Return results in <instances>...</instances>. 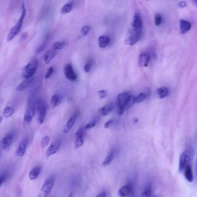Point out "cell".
Wrapping results in <instances>:
<instances>
[{"instance_id": "6da1fadb", "label": "cell", "mask_w": 197, "mask_h": 197, "mask_svg": "<svg viewBox=\"0 0 197 197\" xmlns=\"http://www.w3.org/2000/svg\"><path fill=\"white\" fill-rule=\"evenodd\" d=\"M195 154L194 151L192 149H187L182 154L179 166V171L180 172H183L185 167L190 165L193 160Z\"/></svg>"}, {"instance_id": "7a4b0ae2", "label": "cell", "mask_w": 197, "mask_h": 197, "mask_svg": "<svg viewBox=\"0 0 197 197\" xmlns=\"http://www.w3.org/2000/svg\"><path fill=\"white\" fill-rule=\"evenodd\" d=\"M38 64V61L37 59L30 60L23 69L22 77L25 79L32 77L37 71Z\"/></svg>"}, {"instance_id": "3957f363", "label": "cell", "mask_w": 197, "mask_h": 197, "mask_svg": "<svg viewBox=\"0 0 197 197\" xmlns=\"http://www.w3.org/2000/svg\"><path fill=\"white\" fill-rule=\"evenodd\" d=\"M35 105L37 113V120L39 123L42 124L45 121L46 115V104L42 99L38 98L36 101Z\"/></svg>"}, {"instance_id": "277c9868", "label": "cell", "mask_w": 197, "mask_h": 197, "mask_svg": "<svg viewBox=\"0 0 197 197\" xmlns=\"http://www.w3.org/2000/svg\"><path fill=\"white\" fill-rule=\"evenodd\" d=\"M129 96L128 92H124L119 94L117 97L119 115H122L124 112L125 109L126 108L127 101Z\"/></svg>"}, {"instance_id": "5b68a950", "label": "cell", "mask_w": 197, "mask_h": 197, "mask_svg": "<svg viewBox=\"0 0 197 197\" xmlns=\"http://www.w3.org/2000/svg\"><path fill=\"white\" fill-rule=\"evenodd\" d=\"M54 183V177H49L45 180L41 189V193L43 196L46 197L51 192Z\"/></svg>"}, {"instance_id": "8992f818", "label": "cell", "mask_w": 197, "mask_h": 197, "mask_svg": "<svg viewBox=\"0 0 197 197\" xmlns=\"http://www.w3.org/2000/svg\"><path fill=\"white\" fill-rule=\"evenodd\" d=\"M36 105L32 101L29 102L24 114V120L26 123H30L35 116L36 112Z\"/></svg>"}, {"instance_id": "52a82bcc", "label": "cell", "mask_w": 197, "mask_h": 197, "mask_svg": "<svg viewBox=\"0 0 197 197\" xmlns=\"http://www.w3.org/2000/svg\"><path fill=\"white\" fill-rule=\"evenodd\" d=\"M65 76L70 81H75L77 79V76L75 72L73 67L71 63H68L64 68Z\"/></svg>"}, {"instance_id": "ba28073f", "label": "cell", "mask_w": 197, "mask_h": 197, "mask_svg": "<svg viewBox=\"0 0 197 197\" xmlns=\"http://www.w3.org/2000/svg\"><path fill=\"white\" fill-rule=\"evenodd\" d=\"M28 139L24 137L20 142L16 152V155L19 157H22L25 154L28 144Z\"/></svg>"}, {"instance_id": "9c48e42d", "label": "cell", "mask_w": 197, "mask_h": 197, "mask_svg": "<svg viewBox=\"0 0 197 197\" xmlns=\"http://www.w3.org/2000/svg\"><path fill=\"white\" fill-rule=\"evenodd\" d=\"M61 140L57 139L54 141L50 145L46 151V156L47 157L53 155L58 152V150L61 147Z\"/></svg>"}, {"instance_id": "30bf717a", "label": "cell", "mask_w": 197, "mask_h": 197, "mask_svg": "<svg viewBox=\"0 0 197 197\" xmlns=\"http://www.w3.org/2000/svg\"><path fill=\"white\" fill-rule=\"evenodd\" d=\"M83 132L84 130L82 127H80L76 131L74 143V148L75 149H78L81 147L83 144Z\"/></svg>"}, {"instance_id": "8fae6325", "label": "cell", "mask_w": 197, "mask_h": 197, "mask_svg": "<svg viewBox=\"0 0 197 197\" xmlns=\"http://www.w3.org/2000/svg\"><path fill=\"white\" fill-rule=\"evenodd\" d=\"M133 31L134 32L132 33L130 36L125 40V43L127 45H134L139 41L140 39L141 31L134 30H133Z\"/></svg>"}, {"instance_id": "7c38bea8", "label": "cell", "mask_w": 197, "mask_h": 197, "mask_svg": "<svg viewBox=\"0 0 197 197\" xmlns=\"http://www.w3.org/2000/svg\"><path fill=\"white\" fill-rule=\"evenodd\" d=\"M14 134L13 132L10 133L3 138L1 142V145L3 149L9 147L12 143Z\"/></svg>"}, {"instance_id": "4fadbf2b", "label": "cell", "mask_w": 197, "mask_h": 197, "mask_svg": "<svg viewBox=\"0 0 197 197\" xmlns=\"http://www.w3.org/2000/svg\"><path fill=\"white\" fill-rule=\"evenodd\" d=\"M77 116L78 113H76L70 117L69 120L66 122V124L65 125L64 129H63V133H68L71 131L75 123Z\"/></svg>"}, {"instance_id": "5bb4252c", "label": "cell", "mask_w": 197, "mask_h": 197, "mask_svg": "<svg viewBox=\"0 0 197 197\" xmlns=\"http://www.w3.org/2000/svg\"><path fill=\"white\" fill-rule=\"evenodd\" d=\"M132 26L134 30L141 31L143 29V21L140 15L137 13L135 14Z\"/></svg>"}, {"instance_id": "9a60e30c", "label": "cell", "mask_w": 197, "mask_h": 197, "mask_svg": "<svg viewBox=\"0 0 197 197\" xmlns=\"http://www.w3.org/2000/svg\"><path fill=\"white\" fill-rule=\"evenodd\" d=\"M33 81V78L32 77L26 79L25 80L19 84L16 88L17 91H22L26 90L32 84Z\"/></svg>"}, {"instance_id": "2e32d148", "label": "cell", "mask_w": 197, "mask_h": 197, "mask_svg": "<svg viewBox=\"0 0 197 197\" xmlns=\"http://www.w3.org/2000/svg\"><path fill=\"white\" fill-rule=\"evenodd\" d=\"M150 60L149 54L145 53H143L139 55L138 58V63L140 67H147Z\"/></svg>"}, {"instance_id": "e0dca14e", "label": "cell", "mask_w": 197, "mask_h": 197, "mask_svg": "<svg viewBox=\"0 0 197 197\" xmlns=\"http://www.w3.org/2000/svg\"><path fill=\"white\" fill-rule=\"evenodd\" d=\"M22 7L23 11L20 19H19V21H18L17 23L16 24V25L13 27L14 29H15L18 34L20 32L21 28H22L23 22L24 17H25L26 13V11L25 6H24V4H23Z\"/></svg>"}, {"instance_id": "ac0fdd59", "label": "cell", "mask_w": 197, "mask_h": 197, "mask_svg": "<svg viewBox=\"0 0 197 197\" xmlns=\"http://www.w3.org/2000/svg\"><path fill=\"white\" fill-rule=\"evenodd\" d=\"M42 168L40 166L37 165L35 166L30 171L29 174V178L30 180H35L40 175L41 172Z\"/></svg>"}, {"instance_id": "d6986e66", "label": "cell", "mask_w": 197, "mask_h": 197, "mask_svg": "<svg viewBox=\"0 0 197 197\" xmlns=\"http://www.w3.org/2000/svg\"><path fill=\"white\" fill-rule=\"evenodd\" d=\"M113 107L114 105L113 103L107 104L99 110V113L103 116H106L110 113L113 110Z\"/></svg>"}, {"instance_id": "ffe728a7", "label": "cell", "mask_w": 197, "mask_h": 197, "mask_svg": "<svg viewBox=\"0 0 197 197\" xmlns=\"http://www.w3.org/2000/svg\"><path fill=\"white\" fill-rule=\"evenodd\" d=\"M191 28V24L188 21L181 19L180 21V29L181 34L186 33Z\"/></svg>"}, {"instance_id": "44dd1931", "label": "cell", "mask_w": 197, "mask_h": 197, "mask_svg": "<svg viewBox=\"0 0 197 197\" xmlns=\"http://www.w3.org/2000/svg\"><path fill=\"white\" fill-rule=\"evenodd\" d=\"M183 171L184 175L186 180L190 182H193L194 177L191 165L190 164L185 167Z\"/></svg>"}, {"instance_id": "7402d4cb", "label": "cell", "mask_w": 197, "mask_h": 197, "mask_svg": "<svg viewBox=\"0 0 197 197\" xmlns=\"http://www.w3.org/2000/svg\"><path fill=\"white\" fill-rule=\"evenodd\" d=\"M110 40L108 36L102 35L99 37L98 39L99 46L101 48H106L110 43Z\"/></svg>"}, {"instance_id": "603a6c76", "label": "cell", "mask_w": 197, "mask_h": 197, "mask_svg": "<svg viewBox=\"0 0 197 197\" xmlns=\"http://www.w3.org/2000/svg\"><path fill=\"white\" fill-rule=\"evenodd\" d=\"M56 50L54 49L47 51L44 56V60L45 63L47 64L50 63L52 59L56 56Z\"/></svg>"}, {"instance_id": "cb8c5ba5", "label": "cell", "mask_w": 197, "mask_h": 197, "mask_svg": "<svg viewBox=\"0 0 197 197\" xmlns=\"http://www.w3.org/2000/svg\"><path fill=\"white\" fill-rule=\"evenodd\" d=\"M131 187L129 185H124L119 190L118 194L121 197H126L129 195L131 192Z\"/></svg>"}, {"instance_id": "d4e9b609", "label": "cell", "mask_w": 197, "mask_h": 197, "mask_svg": "<svg viewBox=\"0 0 197 197\" xmlns=\"http://www.w3.org/2000/svg\"><path fill=\"white\" fill-rule=\"evenodd\" d=\"M156 92L158 95L159 98L163 99L168 96L169 91V89L166 87H162L158 89Z\"/></svg>"}, {"instance_id": "484cf974", "label": "cell", "mask_w": 197, "mask_h": 197, "mask_svg": "<svg viewBox=\"0 0 197 197\" xmlns=\"http://www.w3.org/2000/svg\"><path fill=\"white\" fill-rule=\"evenodd\" d=\"M115 156V150L111 151L110 154L106 158L104 162H102V165L104 167L108 166L113 161Z\"/></svg>"}, {"instance_id": "4316f807", "label": "cell", "mask_w": 197, "mask_h": 197, "mask_svg": "<svg viewBox=\"0 0 197 197\" xmlns=\"http://www.w3.org/2000/svg\"><path fill=\"white\" fill-rule=\"evenodd\" d=\"M61 102V98L59 96L57 95H54L52 97L50 103L52 106L53 108H55L59 105Z\"/></svg>"}, {"instance_id": "83f0119b", "label": "cell", "mask_w": 197, "mask_h": 197, "mask_svg": "<svg viewBox=\"0 0 197 197\" xmlns=\"http://www.w3.org/2000/svg\"><path fill=\"white\" fill-rule=\"evenodd\" d=\"M73 3L72 2L66 3L62 8L61 12L63 14H67L70 12L73 9Z\"/></svg>"}, {"instance_id": "f1b7e54d", "label": "cell", "mask_w": 197, "mask_h": 197, "mask_svg": "<svg viewBox=\"0 0 197 197\" xmlns=\"http://www.w3.org/2000/svg\"><path fill=\"white\" fill-rule=\"evenodd\" d=\"M14 112V109L11 107H7L5 108L4 113V115L6 118H9L13 115Z\"/></svg>"}, {"instance_id": "f546056e", "label": "cell", "mask_w": 197, "mask_h": 197, "mask_svg": "<svg viewBox=\"0 0 197 197\" xmlns=\"http://www.w3.org/2000/svg\"><path fill=\"white\" fill-rule=\"evenodd\" d=\"M135 97H136L134 96H129L127 101L126 108H130V107L134 105L135 103Z\"/></svg>"}, {"instance_id": "4dcf8cb0", "label": "cell", "mask_w": 197, "mask_h": 197, "mask_svg": "<svg viewBox=\"0 0 197 197\" xmlns=\"http://www.w3.org/2000/svg\"><path fill=\"white\" fill-rule=\"evenodd\" d=\"M147 97V95L144 93H141L135 97V103H139L143 101Z\"/></svg>"}, {"instance_id": "1f68e13d", "label": "cell", "mask_w": 197, "mask_h": 197, "mask_svg": "<svg viewBox=\"0 0 197 197\" xmlns=\"http://www.w3.org/2000/svg\"><path fill=\"white\" fill-rule=\"evenodd\" d=\"M65 42L63 41H57L55 42L53 45L54 49L60 50L62 49L65 46Z\"/></svg>"}, {"instance_id": "d6a6232c", "label": "cell", "mask_w": 197, "mask_h": 197, "mask_svg": "<svg viewBox=\"0 0 197 197\" xmlns=\"http://www.w3.org/2000/svg\"><path fill=\"white\" fill-rule=\"evenodd\" d=\"M50 141V138L48 136H45L42 138L41 141V146L42 149L48 146Z\"/></svg>"}, {"instance_id": "836d02e7", "label": "cell", "mask_w": 197, "mask_h": 197, "mask_svg": "<svg viewBox=\"0 0 197 197\" xmlns=\"http://www.w3.org/2000/svg\"><path fill=\"white\" fill-rule=\"evenodd\" d=\"M162 21V16L159 13L156 14L155 16V23L156 26L160 25Z\"/></svg>"}, {"instance_id": "e575fe53", "label": "cell", "mask_w": 197, "mask_h": 197, "mask_svg": "<svg viewBox=\"0 0 197 197\" xmlns=\"http://www.w3.org/2000/svg\"><path fill=\"white\" fill-rule=\"evenodd\" d=\"M151 193V185H149L144 190L143 194V196L144 197H148L150 196Z\"/></svg>"}, {"instance_id": "d590c367", "label": "cell", "mask_w": 197, "mask_h": 197, "mask_svg": "<svg viewBox=\"0 0 197 197\" xmlns=\"http://www.w3.org/2000/svg\"><path fill=\"white\" fill-rule=\"evenodd\" d=\"M54 68L53 67H50V68H49L46 74H45V79H48V78H49L53 74V73L54 72Z\"/></svg>"}, {"instance_id": "8d00e7d4", "label": "cell", "mask_w": 197, "mask_h": 197, "mask_svg": "<svg viewBox=\"0 0 197 197\" xmlns=\"http://www.w3.org/2000/svg\"><path fill=\"white\" fill-rule=\"evenodd\" d=\"M90 30V27L88 26H85L81 29V33L83 35H87Z\"/></svg>"}, {"instance_id": "74e56055", "label": "cell", "mask_w": 197, "mask_h": 197, "mask_svg": "<svg viewBox=\"0 0 197 197\" xmlns=\"http://www.w3.org/2000/svg\"><path fill=\"white\" fill-rule=\"evenodd\" d=\"M8 176V174L7 172H4L2 173L0 176V180H1V185L3 183L6 181Z\"/></svg>"}, {"instance_id": "f35d334b", "label": "cell", "mask_w": 197, "mask_h": 197, "mask_svg": "<svg viewBox=\"0 0 197 197\" xmlns=\"http://www.w3.org/2000/svg\"><path fill=\"white\" fill-rule=\"evenodd\" d=\"M96 124V121L94 120L85 125L84 127V129H90L94 128Z\"/></svg>"}, {"instance_id": "ab89813d", "label": "cell", "mask_w": 197, "mask_h": 197, "mask_svg": "<svg viewBox=\"0 0 197 197\" xmlns=\"http://www.w3.org/2000/svg\"><path fill=\"white\" fill-rule=\"evenodd\" d=\"M92 63L91 62H89L86 63L84 67V70L85 71L86 73H89L90 71L91 68Z\"/></svg>"}, {"instance_id": "60d3db41", "label": "cell", "mask_w": 197, "mask_h": 197, "mask_svg": "<svg viewBox=\"0 0 197 197\" xmlns=\"http://www.w3.org/2000/svg\"><path fill=\"white\" fill-rule=\"evenodd\" d=\"M98 94L101 99H103L106 96L107 92L105 90L99 91L98 92Z\"/></svg>"}, {"instance_id": "b9f144b4", "label": "cell", "mask_w": 197, "mask_h": 197, "mask_svg": "<svg viewBox=\"0 0 197 197\" xmlns=\"http://www.w3.org/2000/svg\"><path fill=\"white\" fill-rule=\"evenodd\" d=\"M45 43H43L42 44V45H40V46L39 47L38 49L37 50V53H40V52L42 51V50H44L45 49Z\"/></svg>"}, {"instance_id": "7bdbcfd3", "label": "cell", "mask_w": 197, "mask_h": 197, "mask_svg": "<svg viewBox=\"0 0 197 197\" xmlns=\"http://www.w3.org/2000/svg\"><path fill=\"white\" fill-rule=\"evenodd\" d=\"M113 120H110L109 121H107L105 125V128H108L111 126L112 124L113 123Z\"/></svg>"}, {"instance_id": "ee69618b", "label": "cell", "mask_w": 197, "mask_h": 197, "mask_svg": "<svg viewBox=\"0 0 197 197\" xmlns=\"http://www.w3.org/2000/svg\"><path fill=\"white\" fill-rule=\"evenodd\" d=\"M186 6V2L185 1H182L179 3V7L180 8H183Z\"/></svg>"}, {"instance_id": "f6af8a7d", "label": "cell", "mask_w": 197, "mask_h": 197, "mask_svg": "<svg viewBox=\"0 0 197 197\" xmlns=\"http://www.w3.org/2000/svg\"><path fill=\"white\" fill-rule=\"evenodd\" d=\"M107 196L106 192L105 191L102 192L100 194L98 195H97L96 197H105Z\"/></svg>"}, {"instance_id": "bcb514c9", "label": "cell", "mask_w": 197, "mask_h": 197, "mask_svg": "<svg viewBox=\"0 0 197 197\" xmlns=\"http://www.w3.org/2000/svg\"><path fill=\"white\" fill-rule=\"evenodd\" d=\"M27 37V35H26V34H23V35H22V36H21V40H24V39H25V38H26Z\"/></svg>"}, {"instance_id": "7dc6e473", "label": "cell", "mask_w": 197, "mask_h": 197, "mask_svg": "<svg viewBox=\"0 0 197 197\" xmlns=\"http://www.w3.org/2000/svg\"><path fill=\"white\" fill-rule=\"evenodd\" d=\"M196 178L197 179V157H196Z\"/></svg>"}, {"instance_id": "c3c4849f", "label": "cell", "mask_w": 197, "mask_h": 197, "mask_svg": "<svg viewBox=\"0 0 197 197\" xmlns=\"http://www.w3.org/2000/svg\"><path fill=\"white\" fill-rule=\"evenodd\" d=\"M3 119V118L2 116H1V117H0V123H2V120Z\"/></svg>"}, {"instance_id": "681fc988", "label": "cell", "mask_w": 197, "mask_h": 197, "mask_svg": "<svg viewBox=\"0 0 197 197\" xmlns=\"http://www.w3.org/2000/svg\"><path fill=\"white\" fill-rule=\"evenodd\" d=\"M68 197H73V193H71L70 194L69 196H68Z\"/></svg>"}, {"instance_id": "f907efd6", "label": "cell", "mask_w": 197, "mask_h": 197, "mask_svg": "<svg viewBox=\"0 0 197 197\" xmlns=\"http://www.w3.org/2000/svg\"><path fill=\"white\" fill-rule=\"evenodd\" d=\"M134 121L135 123H137V122H138V119H136L134 120Z\"/></svg>"}, {"instance_id": "816d5d0a", "label": "cell", "mask_w": 197, "mask_h": 197, "mask_svg": "<svg viewBox=\"0 0 197 197\" xmlns=\"http://www.w3.org/2000/svg\"><path fill=\"white\" fill-rule=\"evenodd\" d=\"M194 1L195 2L197 3V0H194Z\"/></svg>"}, {"instance_id": "f5cc1de1", "label": "cell", "mask_w": 197, "mask_h": 197, "mask_svg": "<svg viewBox=\"0 0 197 197\" xmlns=\"http://www.w3.org/2000/svg\"><path fill=\"white\" fill-rule=\"evenodd\" d=\"M146 1H149V0H146Z\"/></svg>"}]
</instances>
